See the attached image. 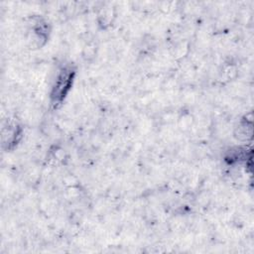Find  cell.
I'll return each instance as SVG.
<instances>
[{"label":"cell","instance_id":"cell-1","mask_svg":"<svg viewBox=\"0 0 254 254\" xmlns=\"http://www.w3.org/2000/svg\"><path fill=\"white\" fill-rule=\"evenodd\" d=\"M74 74L75 69L70 64L64 65L59 70L51 92V103L54 107L60 105L66 96L72 85Z\"/></svg>","mask_w":254,"mask_h":254}]
</instances>
